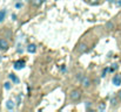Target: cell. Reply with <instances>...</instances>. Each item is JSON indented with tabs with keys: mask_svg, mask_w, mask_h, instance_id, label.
Returning a JSON list of instances; mask_svg holds the SVG:
<instances>
[{
	"mask_svg": "<svg viewBox=\"0 0 121 112\" xmlns=\"http://www.w3.org/2000/svg\"><path fill=\"white\" fill-rule=\"evenodd\" d=\"M118 97H119V99L121 100V90L119 91V93H118Z\"/></svg>",
	"mask_w": 121,
	"mask_h": 112,
	"instance_id": "cell-21",
	"label": "cell"
},
{
	"mask_svg": "<svg viewBox=\"0 0 121 112\" xmlns=\"http://www.w3.org/2000/svg\"><path fill=\"white\" fill-rule=\"evenodd\" d=\"M9 88H11V85H9V83H8V82H7V83H5V89H7V90H8Z\"/></svg>",
	"mask_w": 121,
	"mask_h": 112,
	"instance_id": "cell-16",
	"label": "cell"
},
{
	"mask_svg": "<svg viewBox=\"0 0 121 112\" xmlns=\"http://www.w3.org/2000/svg\"><path fill=\"white\" fill-rule=\"evenodd\" d=\"M0 61H1V56H0Z\"/></svg>",
	"mask_w": 121,
	"mask_h": 112,
	"instance_id": "cell-22",
	"label": "cell"
},
{
	"mask_svg": "<svg viewBox=\"0 0 121 112\" xmlns=\"http://www.w3.org/2000/svg\"><path fill=\"white\" fill-rule=\"evenodd\" d=\"M88 49H87V44L86 43H81L80 46L78 47V51L79 53H86Z\"/></svg>",
	"mask_w": 121,
	"mask_h": 112,
	"instance_id": "cell-6",
	"label": "cell"
},
{
	"mask_svg": "<svg viewBox=\"0 0 121 112\" xmlns=\"http://www.w3.org/2000/svg\"><path fill=\"white\" fill-rule=\"evenodd\" d=\"M5 15H6V11H0V22L4 20Z\"/></svg>",
	"mask_w": 121,
	"mask_h": 112,
	"instance_id": "cell-12",
	"label": "cell"
},
{
	"mask_svg": "<svg viewBox=\"0 0 121 112\" xmlns=\"http://www.w3.org/2000/svg\"><path fill=\"white\" fill-rule=\"evenodd\" d=\"M88 2H89V4H92V5H95V4H98V2H99V0H88Z\"/></svg>",
	"mask_w": 121,
	"mask_h": 112,
	"instance_id": "cell-13",
	"label": "cell"
},
{
	"mask_svg": "<svg viewBox=\"0 0 121 112\" xmlns=\"http://www.w3.org/2000/svg\"><path fill=\"white\" fill-rule=\"evenodd\" d=\"M0 49L4 50V51L8 49V42L5 39H0Z\"/></svg>",
	"mask_w": 121,
	"mask_h": 112,
	"instance_id": "cell-3",
	"label": "cell"
},
{
	"mask_svg": "<svg viewBox=\"0 0 121 112\" xmlns=\"http://www.w3.org/2000/svg\"><path fill=\"white\" fill-rule=\"evenodd\" d=\"M112 104H113V105H117V99L113 98V99H112Z\"/></svg>",
	"mask_w": 121,
	"mask_h": 112,
	"instance_id": "cell-19",
	"label": "cell"
},
{
	"mask_svg": "<svg viewBox=\"0 0 121 112\" xmlns=\"http://www.w3.org/2000/svg\"><path fill=\"white\" fill-rule=\"evenodd\" d=\"M99 110H100V111H105V110H106V104H105V103H100Z\"/></svg>",
	"mask_w": 121,
	"mask_h": 112,
	"instance_id": "cell-11",
	"label": "cell"
},
{
	"mask_svg": "<svg viewBox=\"0 0 121 112\" xmlns=\"http://www.w3.org/2000/svg\"><path fill=\"white\" fill-rule=\"evenodd\" d=\"M77 78H78V79H80V81H82V78H83V77L81 76V74H78V76H77Z\"/></svg>",
	"mask_w": 121,
	"mask_h": 112,
	"instance_id": "cell-17",
	"label": "cell"
},
{
	"mask_svg": "<svg viewBox=\"0 0 121 112\" xmlns=\"http://www.w3.org/2000/svg\"><path fill=\"white\" fill-rule=\"evenodd\" d=\"M24 67H25V61H21V60H19V61L14 62V69H17V70H20V69H22Z\"/></svg>",
	"mask_w": 121,
	"mask_h": 112,
	"instance_id": "cell-2",
	"label": "cell"
},
{
	"mask_svg": "<svg viewBox=\"0 0 121 112\" xmlns=\"http://www.w3.org/2000/svg\"><path fill=\"white\" fill-rule=\"evenodd\" d=\"M107 27H108V29H112V28H113V23H112V22H108V23H107Z\"/></svg>",
	"mask_w": 121,
	"mask_h": 112,
	"instance_id": "cell-15",
	"label": "cell"
},
{
	"mask_svg": "<svg viewBox=\"0 0 121 112\" xmlns=\"http://www.w3.org/2000/svg\"><path fill=\"white\" fill-rule=\"evenodd\" d=\"M8 77H9V79H12V82H14V83H19L18 77H17L14 74H9V75H8Z\"/></svg>",
	"mask_w": 121,
	"mask_h": 112,
	"instance_id": "cell-10",
	"label": "cell"
},
{
	"mask_svg": "<svg viewBox=\"0 0 121 112\" xmlns=\"http://www.w3.org/2000/svg\"><path fill=\"white\" fill-rule=\"evenodd\" d=\"M14 106H15L14 102H12V100H7V102H6V108H7L9 111H12V110L14 109Z\"/></svg>",
	"mask_w": 121,
	"mask_h": 112,
	"instance_id": "cell-7",
	"label": "cell"
},
{
	"mask_svg": "<svg viewBox=\"0 0 121 112\" xmlns=\"http://www.w3.org/2000/svg\"><path fill=\"white\" fill-rule=\"evenodd\" d=\"M81 83H82V86L88 88V86L91 85V79H89L88 77H83V78H82V81H81Z\"/></svg>",
	"mask_w": 121,
	"mask_h": 112,
	"instance_id": "cell-5",
	"label": "cell"
},
{
	"mask_svg": "<svg viewBox=\"0 0 121 112\" xmlns=\"http://www.w3.org/2000/svg\"><path fill=\"white\" fill-rule=\"evenodd\" d=\"M113 84L117 85V86L121 84V76L120 75H115V76L113 77Z\"/></svg>",
	"mask_w": 121,
	"mask_h": 112,
	"instance_id": "cell-4",
	"label": "cell"
},
{
	"mask_svg": "<svg viewBox=\"0 0 121 112\" xmlns=\"http://www.w3.org/2000/svg\"><path fill=\"white\" fill-rule=\"evenodd\" d=\"M69 97H71V99H72L73 102H78V100H80L81 91H80V90H73V91L71 92Z\"/></svg>",
	"mask_w": 121,
	"mask_h": 112,
	"instance_id": "cell-1",
	"label": "cell"
},
{
	"mask_svg": "<svg viewBox=\"0 0 121 112\" xmlns=\"http://www.w3.org/2000/svg\"><path fill=\"white\" fill-rule=\"evenodd\" d=\"M20 102H21V96H18V103L17 104H20Z\"/></svg>",
	"mask_w": 121,
	"mask_h": 112,
	"instance_id": "cell-18",
	"label": "cell"
},
{
	"mask_svg": "<svg viewBox=\"0 0 121 112\" xmlns=\"http://www.w3.org/2000/svg\"><path fill=\"white\" fill-rule=\"evenodd\" d=\"M27 51L28 53H35L37 51V46L35 44H28V47H27Z\"/></svg>",
	"mask_w": 121,
	"mask_h": 112,
	"instance_id": "cell-8",
	"label": "cell"
},
{
	"mask_svg": "<svg viewBox=\"0 0 121 112\" xmlns=\"http://www.w3.org/2000/svg\"><path fill=\"white\" fill-rule=\"evenodd\" d=\"M91 106V103L89 102H86V108H89Z\"/></svg>",
	"mask_w": 121,
	"mask_h": 112,
	"instance_id": "cell-20",
	"label": "cell"
},
{
	"mask_svg": "<svg viewBox=\"0 0 121 112\" xmlns=\"http://www.w3.org/2000/svg\"><path fill=\"white\" fill-rule=\"evenodd\" d=\"M118 69V64H113V67L111 68V71H114V70H117Z\"/></svg>",
	"mask_w": 121,
	"mask_h": 112,
	"instance_id": "cell-14",
	"label": "cell"
},
{
	"mask_svg": "<svg viewBox=\"0 0 121 112\" xmlns=\"http://www.w3.org/2000/svg\"><path fill=\"white\" fill-rule=\"evenodd\" d=\"M42 1H43V0H31V4H32L33 6H35V7H39V6H41Z\"/></svg>",
	"mask_w": 121,
	"mask_h": 112,
	"instance_id": "cell-9",
	"label": "cell"
}]
</instances>
